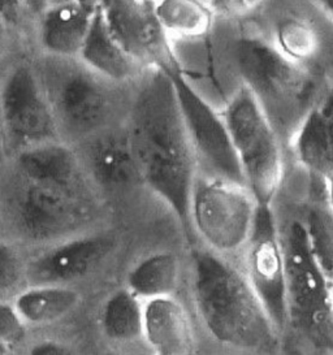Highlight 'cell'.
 <instances>
[{
    "instance_id": "9c48e42d",
    "label": "cell",
    "mask_w": 333,
    "mask_h": 355,
    "mask_svg": "<svg viewBox=\"0 0 333 355\" xmlns=\"http://www.w3.org/2000/svg\"><path fill=\"white\" fill-rule=\"evenodd\" d=\"M239 266L281 337L287 334V284L276 214L259 205Z\"/></svg>"
},
{
    "instance_id": "7a4b0ae2",
    "label": "cell",
    "mask_w": 333,
    "mask_h": 355,
    "mask_svg": "<svg viewBox=\"0 0 333 355\" xmlns=\"http://www.w3.org/2000/svg\"><path fill=\"white\" fill-rule=\"evenodd\" d=\"M189 291L208 336L232 350L273 353L281 336L253 291L239 261L199 245L189 257Z\"/></svg>"
},
{
    "instance_id": "cb8c5ba5",
    "label": "cell",
    "mask_w": 333,
    "mask_h": 355,
    "mask_svg": "<svg viewBox=\"0 0 333 355\" xmlns=\"http://www.w3.org/2000/svg\"><path fill=\"white\" fill-rule=\"evenodd\" d=\"M272 43L291 60L307 65L319 53L321 35L307 19L288 15L275 24Z\"/></svg>"
},
{
    "instance_id": "4dcf8cb0",
    "label": "cell",
    "mask_w": 333,
    "mask_h": 355,
    "mask_svg": "<svg viewBox=\"0 0 333 355\" xmlns=\"http://www.w3.org/2000/svg\"><path fill=\"white\" fill-rule=\"evenodd\" d=\"M323 198L325 207L333 215V171L323 178Z\"/></svg>"
},
{
    "instance_id": "7c38bea8",
    "label": "cell",
    "mask_w": 333,
    "mask_h": 355,
    "mask_svg": "<svg viewBox=\"0 0 333 355\" xmlns=\"http://www.w3.org/2000/svg\"><path fill=\"white\" fill-rule=\"evenodd\" d=\"M102 12L114 41L141 68L181 67L153 0H108Z\"/></svg>"
},
{
    "instance_id": "6da1fadb",
    "label": "cell",
    "mask_w": 333,
    "mask_h": 355,
    "mask_svg": "<svg viewBox=\"0 0 333 355\" xmlns=\"http://www.w3.org/2000/svg\"><path fill=\"white\" fill-rule=\"evenodd\" d=\"M139 78L128 135L141 180L190 237L189 200L197 169L175 87L162 68H146Z\"/></svg>"
},
{
    "instance_id": "d6986e66",
    "label": "cell",
    "mask_w": 333,
    "mask_h": 355,
    "mask_svg": "<svg viewBox=\"0 0 333 355\" xmlns=\"http://www.w3.org/2000/svg\"><path fill=\"white\" fill-rule=\"evenodd\" d=\"M89 166L96 182L104 188L142 184L128 130L99 137L89 151Z\"/></svg>"
},
{
    "instance_id": "f546056e",
    "label": "cell",
    "mask_w": 333,
    "mask_h": 355,
    "mask_svg": "<svg viewBox=\"0 0 333 355\" xmlns=\"http://www.w3.org/2000/svg\"><path fill=\"white\" fill-rule=\"evenodd\" d=\"M67 353H69V350L64 345L55 341H43L34 345L31 349V354L34 355H58Z\"/></svg>"
},
{
    "instance_id": "e575fe53",
    "label": "cell",
    "mask_w": 333,
    "mask_h": 355,
    "mask_svg": "<svg viewBox=\"0 0 333 355\" xmlns=\"http://www.w3.org/2000/svg\"><path fill=\"white\" fill-rule=\"evenodd\" d=\"M244 1L249 6V8L251 11H254L255 8H258L259 6H262L266 0H244Z\"/></svg>"
},
{
    "instance_id": "9a60e30c",
    "label": "cell",
    "mask_w": 333,
    "mask_h": 355,
    "mask_svg": "<svg viewBox=\"0 0 333 355\" xmlns=\"http://www.w3.org/2000/svg\"><path fill=\"white\" fill-rule=\"evenodd\" d=\"M288 150L309 178H325L333 171V83L328 84L303 119Z\"/></svg>"
},
{
    "instance_id": "f35d334b",
    "label": "cell",
    "mask_w": 333,
    "mask_h": 355,
    "mask_svg": "<svg viewBox=\"0 0 333 355\" xmlns=\"http://www.w3.org/2000/svg\"><path fill=\"white\" fill-rule=\"evenodd\" d=\"M332 293H333V277H332Z\"/></svg>"
},
{
    "instance_id": "30bf717a",
    "label": "cell",
    "mask_w": 333,
    "mask_h": 355,
    "mask_svg": "<svg viewBox=\"0 0 333 355\" xmlns=\"http://www.w3.org/2000/svg\"><path fill=\"white\" fill-rule=\"evenodd\" d=\"M0 123L4 133L22 148L56 141L59 128L34 63L21 60L3 77Z\"/></svg>"
},
{
    "instance_id": "8fae6325",
    "label": "cell",
    "mask_w": 333,
    "mask_h": 355,
    "mask_svg": "<svg viewBox=\"0 0 333 355\" xmlns=\"http://www.w3.org/2000/svg\"><path fill=\"white\" fill-rule=\"evenodd\" d=\"M15 220L21 233L37 242L71 237L87 220L89 209L72 189L24 180L15 199Z\"/></svg>"
},
{
    "instance_id": "277c9868",
    "label": "cell",
    "mask_w": 333,
    "mask_h": 355,
    "mask_svg": "<svg viewBox=\"0 0 333 355\" xmlns=\"http://www.w3.org/2000/svg\"><path fill=\"white\" fill-rule=\"evenodd\" d=\"M287 284V332L318 353H333L332 282L314 255L301 214L278 216Z\"/></svg>"
},
{
    "instance_id": "ac0fdd59",
    "label": "cell",
    "mask_w": 333,
    "mask_h": 355,
    "mask_svg": "<svg viewBox=\"0 0 333 355\" xmlns=\"http://www.w3.org/2000/svg\"><path fill=\"white\" fill-rule=\"evenodd\" d=\"M17 167L24 180L31 182L76 190L80 181L77 157L58 141L22 148Z\"/></svg>"
},
{
    "instance_id": "44dd1931",
    "label": "cell",
    "mask_w": 333,
    "mask_h": 355,
    "mask_svg": "<svg viewBox=\"0 0 333 355\" xmlns=\"http://www.w3.org/2000/svg\"><path fill=\"white\" fill-rule=\"evenodd\" d=\"M80 300V294L67 285L42 284L19 293L13 306L25 323L46 325L72 313Z\"/></svg>"
},
{
    "instance_id": "74e56055",
    "label": "cell",
    "mask_w": 333,
    "mask_h": 355,
    "mask_svg": "<svg viewBox=\"0 0 333 355\" xmlns=\"http://www.w3.org/2000/svg\"><path fill=\"white\" fill-rule=\"evenodd\" d=\"M3 133H4V130H3V126H1V123H0V153H1V147H3Z\"/></svg>"
},
{
    "instance_id": "ffe728a7",
    "label": "cell",
    "mask_w": 333,
    "mask_h": 355,
    "mask_svg": "<svg viewBox=\"0 0 333 355\" xmlns=\"http://www.w3.org/2000/svg\"><path fill=\"white\" fill-rule=\"evenodd\" d=\"M182 277V266L176 252L156 251L129 270L126 275V288L142 301L175 295Z\"/></svg>"
},
{
    "instance_id": "e0dca14e",
    "label": "cell",
    "mask_w": 333,
    "mask_h": 355,
    "mask_svg": "<svg viewBox=\"0 0 333 355\" xmlns=\"http://www.w3.org/2000/svg\"><path fill=\"white\" fill-rule=\"evenodd\" d=\"M77 58L95 73L117 85L129 84L145 71L114 41L102 11L94 15Z\"/></svg>"
},
{
    "instance_id": "2e32d148",
    "label": "cell",
    "mask_w": 333,
    "mask_h": 355,
    "mask_svg": "<svg viewBox=\"0 0 333 355\" xmlns=\"http://www.w3.org/2000/svg\"><path fill=\"white\" fill-rule=\"evenodd\" d=\"M94 15L86 11L77 1L50 7L35 22L41 53L77 58L90 29Z\"/></svg>"
},
{
    "instance_id": "8d00e7d4",
    "label": "cell",
    "mask_w": 333,
    "mask_h": 355,
    "mask_svg": "<svg viewBox=\"0 0 333 355\" xmlns=\"http://www.w3.org/2000/svg\"><path fill=\"white\" fill-rule=\"evenodd\" d=\"M10 346L0 340V354H7V353H10Z\"/></svg>"
},
{
    "instance_id": "f1b7e54d",
    "label": "cell",
    "mask_w": 333,
    "mask_h": 355,
    "mask_svg": "<svg viewBox=\"0 0 333 355\" xmlns=\"http://www.w3.org/2000/svg\"><path fill=\"white\" fill-rule=\"evenodd\" d=\"M22 4L28 20L34 24L50 8V0H22Z\"/></svg>"
},
{
    "instance_id": "d590c367",
    "label": "cell",
    "mask_w": 333,
    "mask_h": 355,
    "mask_svg": "<svg viewBox=\"0 0 333 355\" xmlns=\"http://www.w3.org/2000/svg\"><path fill=\"white\" fill-rule=\"evenodd\" d=\"M76 0H50V7L53 6H62V4H68V3H73Z\"/></svg>"
},
{
    "instance_id": "5bb4252c",
    "label": "cell",
    "mask_w": 333,
    "mask_h": 355,
    "mask_svg": "<svg viewBox=\"0 0 333 355\" xmlns=\"http://www.w3.org/2000/svg\"><path fill=\"white\" fill-rule=\"evenodd\" d=\"M144 343L155 354H191L197 334L187 306L175 295L144 301Z\"/></svg>"
},
{
    "instance_id": "4fadbf2b",
    "label": "cell",
    "mask_w": 333,
    "mask_h": 355,
    "mask_svg": "<svg viewBox=\"0 0 333 355\" xmlns=\"http://www.w3.org/2000/svg\"><path fill=\"white\" fill-rule=\"evenodd\" d=\"M114 248V237L103 233L56 241L50 249L26 263V280L31 285L76 282L102 264Z\"/></svg>"
},
{
    "instance_id": "d6a6232c",
    "label": "cell",
    "mask_w": 333,
    "mask_h": 355,
    "mask_svg": "<svg viewBox=\"0 0 333 355\" xmlns=\"http://www.w3.org/2000/svg\"><path fill=\"white\" fill-rule=\"evenodd\" d=\"M83 8L90 13L103 11L108 0H76Z\"/></svg>"
},
{
    "instance_id": "7402d4cb",
    "label": "cell",
    "mask_w": 333,
    "mask_h": 355,
    "mask_svg": "<svg viewBox=\"0 0 333 355\" xmlns=\"http://www.w3.org/2000/svg\"><path fill=\"white\" fill-rule=\"evenodd\" d=\"M156 17L168 37L199 40L207 35L215 15L205 0H153Z\"/></svg>"
},
{
    "instance_id": "8992f818",
    "label": "cell",
    "mask_w": 333,
    "mask_h": 355,
    "mask_svg": "<svg viewBox=\"0 0 333 355\" xmlns=\"http://www.w3.org/2000/svg\"><path fill=\"white\" fill-rule=\"evenodd\" d=\"M245 185L259 205H272L284 178V145L255 96L239 85L220 111Z\"/></svg>"
},
{
    "instance_id": "ba28073f",
    "label": "cell",
    "mask_w": 333,
    "mask_h": 355,
    "mask_svg": "<svg viewBox=\"0 0 333 355\" xmlns=\"http://www.w3.org/2000/svg\"><path fill=\"white\" fill-rule=\"evenodd\" d=\"M164 71L175 87L197 175L245 185L239 157L221 112L187 80L182 67Z\"/></svg>"
},
{
    "instance_id": "484cf974",
    "label": "cell",
    "mask_w": 333,
    "mask_h": 355,
    "mask_svg": "<svg viewBox=\"0 0 333 355\" xmlns=\"http://www.w3.org/2000/svg\"><path fill=\"white\" fill-rule=\"evenodd\" d=\"M22 280H26V263L15 246L0 242V295L16 291Z\"/></svg>"
},
{
    "instance_id": "603a6c76",
    "label": "cell",
    "mask_w": 333,
    "mask_h": 355,
    "mask_svg": "<svg viewBox=\"0 0 333 355\" xmlns=\"http://www.w3.org/2000/svg\"><path fill=\"white\" fill-rule=\"evenodd\" d=\"M101 324L104 336L117 344L144 341V301L126 286L104 302Z\"/></svg>"
},
{
    "instance_id": "52a82bcc",
    "label": "cell",
    "mask_w": 333,
    "mask_h": 355,
    "mask_svg": "<svg viewBox=\"0 0 333 355\" xmlns=\"http://www.w3.org/2000/svg\"><path fill=\"white\" fill-rule=\"evenodd\" d=\"M258 207V200L245 185L196 175L189 200L191 234L208 250L239 261Z\"/></svg>"
},
{
    "instance_id": "836d02e7",
    "label": "cell",
    "mask_w": 333,
    "mask_h": 355,
    "mask_svg": "<svg viewBox=\"0 0 333 355\" xmlns=\"http://www.w3.org/2000/svg\"><path fill=\"white\" fill-rule=\"evenodd\" d=\"M321 8L323 12L330 16V19L333 21V0H314Z\"/></svg>"
},
{
    "instance_id": "5b68a950",
    "label": "cell",
    "mask_w": 333,
    "mask_h": 355,
    "mask_svg": "<svg viewBox=\"0 0 333 355\" xmlns=\"http://www.w3.org/2000/svg\"><path fill=\"white\" fill-rule=\"evenodd\" d=\"M55 121L72 137L101 129L114 108V83L95 73L78 58L42 53L34 62Z\"/></svg>"
},
{
    "instance_id": "3957f363",
    "label": "cell",
    "mask_w": 333,
    "mask_h": 355,
    "mask_svg": "<svg viewBox=\"0 0 333 355\" xmlns=\"http://www.w3.org/2000/svg\"><path fill=\"white\" fill-rule=\"evenodd\" d=\"M241 84L255 96L284 147L325 86L306 64L297 63L260 35L244 34L234 49Z\"/></svg>"
},
{
    "instance_id": "83f0119b",
    "label": "cell",
    "mask_w": 333,
    "mask_h": 355,
    "mask_svg": "<svg viewBox=\"0 0 333 355\" xmlns=\"http://www.w3.org/2000/svg\"><path fill=\"white\" fill-rule=\"evenodd\" d=\"M0 16L10 28V32L22 31L28 20L22 0H0Z\"/></svg>"
},
{
    "instance_id": "d4e9b609",
    "label": "cell",
    "mask_w": 333,
    "mask_h": 355,
    "mask_svg": "<svg viewBox=\"0 0 333 355\" xmlns=\"http://www.w3.org/2000/svg\"><path fill=\"white\" fill-rule=\"evenodd\" d=\"M312 252L324 272L333 277V215L324 202L312 199V203L301 212Z\"/></svg>"
},
{
    "instance_id": "1f68e13d",
    "label": "cell",
    "mask_w": 333,
    "mask_h": 355,
    "mask_svg": "<svg viewBox=\"0 0 333 355\" xmlns=\"http://www.w3.org/2000/svg\"><path fill=\"white\" fill-rule=\"evenodd\" d=\"M10 34L12 32H10V28L7 26V24L0 16V60L6 56V53L10 49Z\"/></svg>"
},
{
    "instance_id": "4316f807",
    "label": "cell",
    "mask_w": 333,
    "mask_h": 355,
    "mask_svg": "<svg viewBox=\"0 0 333 355\" xmlns=\"http://www.w3.org/2000/svg\"><path fill=\"white\" fill-rule=\"evenodd\" d=\"M26 323L22 320L20 313L7 303H0V340L10 346L24 343L26 337Z\"/></svg>"
}]
</instances>
